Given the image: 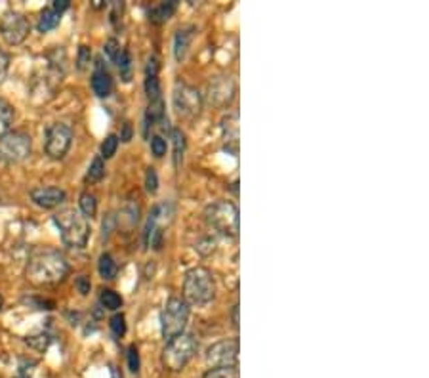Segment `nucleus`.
<instances>
[{
    "label": "nucleus",
    "instance_id": "7c9ffc66",
    "mask_svg": "<svg viewBox=\"0 0 429 378\" xmlns=\"http://www.w3.org/2000/svg\"><path fill=\"white\" fill-rule=\"evenodd\" d=\"M109 325H111V331L115 336H124L126 334V317L122 313H115Z\"/></svg>",
    "mask_w": 429,
    "mask_h": 378
},
{
    "label": "nucleus",
    "instance_id": "aec40b11",
    "mask_svg": "<svg viewBox=\"0 0 429 378\" xmlns=\"http://www.w3.org/2000/svg\"><path fill=\"white\" fill-rule=\"evenodd\" d=\"M15 119V111L12 104H8L6 100L0 97V138L4 134L12 132V125H14Z\"/></svg>",
    "mask_w": 429,
    "mask_h": 378
},
{
    "label": "nucleus",
    "instance_id": "f03ea898",
    "mask_svg": "<svg viewBox=\"0 0 429 378\" xmlns=\"http://www.w3.org/2000/svg\"><path fill=\"white\" fill-rule=\"evenodd\" d=\"M216 297V281L210 269L195 266L185 271L184 277V300L187 306L204 308Z\"/></svg>",
    "mask_w": 429,
    "mask_h": 378
},
{
    "label": "nucleus",
    "instance_id": "dca6fc26",
    "mask_svg": "<svg viewBox=\"0 0 429 378\" xmlns=\"http://www.w3.org/2000/svg\"><path fill=\"white\" fill-rule=\"evenodd\" d=\"M178 10V2L176 0H168V2H159L155 6H151L147 10L149 22L155 23V25H161V23L168 22L172 15L176 14Z\"/></svg>",
    "mask_w": 429,
    "mask_h": 378
},
{
    "label": "nucleus",
    "instance_id": "39448f33",
    "mask_svg": "<svg viewBox=\"0 0 429 378\" xmlns=\"http://www.w3.org/2000/svg\"><path fill=\"white\" fill-rule=\"evenodd\" d=\"M207 223L222 235L238 237V208L231 200H216L204 210Z\"/></svg>",
    "mask_w": 429,
    "mask_h": 378
},
{
    "label": "nucleus",
    "instance_id": "2f4dec72",
    "mask_svg": "<svg viewBox=\"0 0 429 378\" xmlns=\"http://www.w3.org/2000/svg\"><path fill=\"white\" fill-rule=\"evenodd\" d=\"M145 189L151 195H155L159 191V176H156V171L153 166H149L147 172H145Z\"/></svg>",
    "mask_w": 429,
    "mask_h": 378
},
{
    "label": "nucleus",
    "instance_id": "393cba45",
    "mask_svg": "<svg viewBox=\"0 0 429 378\" xmlns=\"http://www.w3.org/2000/svg\"><path fill=\"white\" fill-rule=\"evenodd\" d=\"M115 63H117V67H119L120 77H122L126 82L130 81V77H132V58H130V52H128L126 48L120 50V54L117 56Z\"/></svg>",
    "mask_w": 429,
    "mask_h": 378
},
{
    "label": "nucleus",
    "instance_id": "4468645a",
    "mask_svg": "<svg viewBox=\"0 0 429 378\" xmlns=\"http://www.w3.org/2000/svg\"><path fill=\"white\" fill-rule=\"evenodd\" d=\"M90 84H92V90H94V94H96L97 97L111 96L113 79L111 74H109V71H107L104 67V63H102V60H97L96 69H94V73H92V81H90Z\"/></svg>",
    "mask_w": 429,
    "mask_h": 378
},
{
    "label": "nucleus",
    "instance_id": "c756f323",
    "mask_svg": "<svg viewBox=\"0 0 429 378\" xmlns=\"http://www.w3.org/2000/svg\"><path fill=\"white\" fill-rule=\"evenodd\" d=\"M90 61H92V50H90L86 45L79 46V58H76V67H79L81 71H84V69H88V67H90Z\"/></svg>",
    "mask_w": 429,
    "mask_h": 378
},
{
    "label": "nucleus",
    "instance_id": "1a4fd4ad",
    "mask_svg": "<svg viewBox=\"0 0 429 378\" xmlns=\"http://www.w3.org/2000/svg\"><path fill=\"white\" fill-rule=\"evenodd\" d=\"M73 128L65 123H54L48 130H46V141H44V151L46 155L54 159V161H60L67 155V151L71 149L73 143Z\"/></svg>",
    "mask_w": 429,
    "mask_h": 378
},
{
    "label": "nucleus",
    "instance_id": "72a5a7b5",
    "mask_svg": "<svg viewBox=\"0 0 429 378\" xmlns=\"http://www.w3.org/2000/svg\"><path fill=\"white\" fill-rule=\"evenodd\" d=\"M27 344H31L33 348H37L38 352H44V349L48 348V344H50V336L44 333H40L38 336H29Z\"/></svg>",
    "mask_w": 429,
    "mask_h": 378
},
{
    "label": "nucleus",
    "instance_id": "4c0bfd02",
    "mask_svg": "<svg viewBox=\"0 0 429 378\" xmlns=\"http://www.w3.org/2000/svg\"><path fill=\"white\" fill-rule=\"evenodd\" d=\"M33 367H35V361H22L15 378H31V375H33Z\"/></svg>",
    "mask_w": 429,
    "mask_h": 378
},
{
    "label": "nucleus",
    "instance_id": "0eeeda50",
    "mask_svg": "<svg viewBox=\"0 0 429 378\" xmlns=\"http://www.w3.org/2000/svg\"><path fill=\"white\" fill-rule=\"evenodd\" d=\"M172 104L179 119L193 120L199 117L202 109V94L191 84L178 81L172 92Z\"/></svg>",
    "mask_w": 429,
    "mask_h": 378
},
{
    "label": "nucleus",
    "instance_id": "ddd939ff",
    "mask_svg": "<svg viewBox=\"0 0 429 378\" xmlns=\"http://www.w3.org/2000/svg\"><path fill=\"white\" fill-rule=\"evenodd\" d=\"M210 92V102L216 105L229 104L235 94V82L231 81L229 77H218L214 82H210L208 86Z\"/></svg>",
    "mask_w": 429,
    "mask_h": 378
},
{
    "label": "nucleus",
    "instance_id": "2eb2a0df",
    "mask_svg": "<svg viewBox=\"0 0 429 378\" xmlns=\"http://www.w3.org/2000/svg\"><path fill=\"white\" fill-rule=\"evenodd\" d=\"M195 33H197V29H195L193 25H185V27H179V29L176 31V35H174V58H176V61H179V63L185 60V56L189 52L193 38H195Z\"/></svg>",
    "mask_w": 429,
    "mask_h": 378
},
{
    "label": "nucleus",
    "instance_id": "c85d7f7f",
    "mask_svg": "<svg viewBox=\"0 0 429 378\" xmlns=\"http://www.w3.org/2000/svg\"><path fill=\"white\" fill-rule=\"evenodd\" d=\"M149 141H151V151H153V155H155L156 159H163V157L166 155V149H168V145H166V138L161 136V134H153Z\"/></svg>",
    "mask_w": 429,
    "mask_h": 378
},
{
    "label": "nucleus",
    "instance_id": "f8f14e48",
    "mask_svg": "<svg viewBox=\"0 0 429 378\" xmlns=\"http://www.w3.org/2000/svg\"><path fill=\"white\" fill-rule=\"evenodd\" d=\"M31 199L40 208H56L65 203L67 193L56 186H42L31 191Z\"/></svg>",
    "mask_w": 429,
    "mask_h": 378
},
{
    "label": "nucleus",
    "instance_id": "a211bd4d",
    "mask_svg": "<svg viewBox=\"0 0 429 378\" xmlns=\"http://www.w3.org/2000/svg\"><path fill=\"white\" fill-rule=\"evenodd\" d=\"M61 23V14H58L56 10H52V8L48 6L44 8L42 12H40V17H38V23H37V29L40 31V33H48V31L56 29L58 25Z\"/></svg>",
    "mask_w": 429,
    "mask_h": 378
},
{
    "label": "nucleus",
    "instance_id": "20e7f679",
    "mask_svg": "<svg viewBox=\"0 0 429 378\" xmlns=\"http://www.w3.org/2000/svg\"><path fill=\"white\" fill-rule=\"evenodd\" d=\"M199 352V342L193 334H179L166 342L163 349V365L172 372H179L187 367L195 354Z\"/></svg>",
    "mask_w": 429,
    "mask_h": 378
},
{
    "label": "nucleus",
    "instance_id": "e433bc0d",
    "mask_svg": "<svg viewBox=\"0 0 429 378\" xmlns=\"http://www.w3.org/2000/svg\"><path fill=\"white\" fill-rule=\"evenodd\" d=\"M8 69H10V56L0 50V84H2L4 79H6Z\"/></svg>",
    "mask_w": 429,
    "mask_h": 378
},
{
    "label": "nucleus",
    "instance_id": "bb28decb",
    "mask_svg": "<svg viewBox=\"0 0 429 378\" xmlns=\"http://www.w3.org/2000/svg\"><path fill=\"white\" fill-rule=\"evenodd\" d=\"M145 94H147L149 102L161 100V82H159V77H155V74L145 77Z\"/></svg>",
    "mask_w": 429,
    "mask_h": 378
},
{
    "label": "nucleus",
    "instance_id": "5701e85b",
    "mask_svg": "<svg viewBox=\"0 0 429 378\" xmlns=\"http://www.w3.org/2000/svg\"><path fill=\"white\" fill-rule=\"evenodd\" d=\"M99 302H102V306H104L105 310H109V312H117V310L122 308V297L117 294V292L111 289L102 290V294H99Z\"/></svg>",
    "mask_w": 429,
    "mask_h": 378
},
{
    "label": "nucleus",
    "instance_id": "a878e982",
    "mask_svg": "<svg viewBox=\"0 0 429 378\" xmlns=\"http://www.w3.org/2000/svg\"><path fill=\"white\" fill-rule=\"evenodd\" d=\"M202 378H241L237 367H216L208 369Z\"/></svg>",
    "mask_w": 429,
    "mask_h": 378
},
{
    "label": "nucleus",
    "instance_id": "79ce46f5",
    "mask_svg": "<svg viewBox=\"0 0 429 378\" xmlns=\"http://www.w3.org/2000/svg\"><path fill=\"white\" fill-rule=\"evenodd\" d=\"M4 308V298H2V294H0V310Z\"/></svg>",
    "mask_w": 429,
    "mask_h": 378
},
{
    "label": "nucleus",
    "instance_id": "c9c22d12",
    "mask_svg": "<svg viewBox=\"0 0 429 378\" xmlns=\"http://www.w3.org/2000/svg\"><path fill=\"white\" fill-rule=\"evenodd\" d=\"M74 285H76V289H79V292H81L82 297H86V294L90 292V289H92V283H90V279L86 277V275H81V277H76Z\"/></svg>",
    "mask_w": 429,
    "mask_h": 378
},
{
    "label": "nucleus",
    "instance_id": "473e14b6",
    "mask_svg": "<svg viewBox=\"0 0 429 378\" xmlns=\"http://www.w3.org/2000/svg\"><path fill=\"white\" fill-rule=\"evenodd\" d=\"M120 50H122V46L119 45V40H117V38H109V40H107V42H105V46H104L105 56H107V58H109L113 63H115V60H117V56L120 54Z\"/></svg>",
    "mask_w": 429,
    "mask_h": 378
},
{
    "label": "nucleus",
    "instance_id": "f257e3e1",
    "mask_svg": "<svg viewBox=\"0 0 429 378\" xmlns=\"http://www.w3.org/2000/svg\"><path fill=\"white\" fill-rule=\"evenodd\" d=\"M27 281L35 287H54L65 281L69 275L67 258L56 249L40 246L31 252L27 262Z\"/></svg>",
    "mask_w": 429,
    "mask_h": 378
},
{
    "label": "nucleus",
    "instance_id": "423d86ee",
    "mask_svg": "<svg viewBox=\"0 0 429 378\" xmlns=\"http://www.w3.org/2000/svg\"><path fill=\"white\" fill-rule=\"evenodd\" d=\"M189 312L191 310L184 298H168V302L164 304L163 312H161V333H163L164 340L170 342L172 338L184 334L187 321H189Z\"/></svg>",
    "mask_w": 429,
    "mask_h": 378
},
{
    "label": "nucleus",
    "instance_id": "58836bf2",
    "mask_svg": "<svg viewBox=\"0 0 429 378\" xmlns=\"http://www.w3.org/2000/svg\"><path fill=\"white\" fill-rule=\"evenodd\" d=\"M71 6V4H69V0H54L52 2V10H56V12H58V14H63V12H65L67 8Z\"/></svg>",
    "mask_w": 429,
    "mask_h": 378
},
{
    "label": "nucleus",
    "instance_id": "7ed1b4c3",
    "mask_svg": "<svg viewBox=\"0 0 429 378\" xmlns=\"http://www.w3.org/2000/svg\"><path fill=\"white\" fill-rule=\"evenodd\" d=\"M56 228L60 230L61 241L71 249H84L90 239V220L81 214V210L65 208L52 216Z\"/></svg>",
    "mask_w": 429,
    "mask_h": 378
},
{
    "label": "nucleus",
    "instance_id": "412c9836",
    "mask_svg": "<svg viewBox=\"0 0 429 378\" xmlns=\"http://www.w3.org/2000/svg\"><path fill=\"white\" fill-rule=\"evenodd\" d=\"M170 136H172V143H174V166L179 168L181 163H184L185 145H187V141H185V134L181 132L179 128H172Z\"/></svg>",
    "mask_w": 429,
    "mask_h": 378
},
{
    "label": "nucleus",
    "instance_id": "4be33fe9",
    "mask_svg": "<svg viewBox=\"0 0 429 378\" xmlns=\"http://www.w3.org/2000/svg\"><path fill=\"white\" fill-rule=\"evenodd\" d=\"M79 207H81V214L84 216V218H88V220H92L94 216H96L97 212V199L94 193L90 191H84L81 195V199H79Z\"/></svg>",
    "mask_w": 429,
    "mask_h": 378
},
{
    "label": "nucleus",
    "instance_id": "f704fd0d",
    "mask_svg": "<svg viewBox=\"0 0 429 378\" xmlns=\"http://www.w3.org/2000/svg\"><path fill=\"white\" fill-rule=\"evenodd\" d=\"M128 367H130V371L132 372L140 371V354H138V348H136V346H130V348H128Z\"/></svg>",
    "mask_w": 429,
    "mask_h": 378
},
{
    "label": "nucleus",
    "instance_id": "ea45409f",
    "mask_svg": "<svg viewBox=\"0 0 429 378\" xmlns=\"http://www.w3.org/2000/svg\"><path fill=\"white\" fill-rule=\"evenodd\" d=\"M119 140H122V141L132 140V126H130V123H124V132L120 134Z\"/></svg>",
    "mask_w": 429,
    "mask_h": 378
},
{
    "label": "nucleus",
    "instance_id": "6e6552de",
    "mask_svg": "<svg viewBox=\"0 0 429 378\" xmlns=\"http://www.w3.org/2000/svg\"><path fill=\"white\" fill-rule=\"evenodd\" d=\"M33 151L31 136L25 132H8L0 138V163L17 164Z\"/></svg>",
    "mask_w": 429,
    "mask_h": 378
},
{
    "label": "nucleus",
    "instance_id": "9d476101",
    "mask_svg": "<svg viewBox=\"0 0 429 378\" xmlns=\"http://www.w3.org/2000/svg\"><path fill=\"white\" fill-rule=\"evenodd\" d=\"M31 23L19 12H6L0 19V37L10 46H19L29 37Z\"/></svg>",
    "mask_w": 429,
    "mask_h": 378
},
{
    "label": "nucleus",
    "instance_id": "a19ab883",
    "mask_svg": "<svg viewBox=\"0 0 429 378\" xmlns=\"http://www.w3.org/2000/svg\"><path fill=\"white\" fill-rule=\"evenodd\" d=\"M233 326L238 329V304L233 306Z\"/></svg>",
    "mask_w": 429,
    "mask_h": 378
},
{
    "label": "nucleus",
    "instance_id": "b1692460",
    "mask_svg": "<svg viewBox=\"0 0 429 378\" xmlns=\"http://www.w3.org/2000/svg\"><path fill=\"white\" fill-rule=\"evenodd\" d=\"M105 176V163L102 157H96L94 161H92V164L88 166V172H86V182H90V184H97V182H102Z\"/></svg>",
    "mask_w": 429,
    "mask_h": 378
},
{
    "label": "nucleus",
    "instance_id": "6ab92c4d",
    "mask_svg": "<svg viewBox=\"0 0 429 378\" xmlns=\"http://www.w3.org/2000/svg\"><path fill=\"white\" fill-rule=\"evenodd\" d=\"M97 271H99V275H102L104 279H107V281H111V279L117 277V274H119V266H117V262H115V258H113L109 252H104V254L99 256Z\"/></svg>",
    "mask_w": 429,
    "mask_h": 378
},
{
    "label": "nucleus",
    "instance_id": "f3484780",
    "mask_svg": "<svg viewBox=\"0 0 429 378\" xmlns=\"http://www.w3.org/2000/svg\"><path fill=\"white\" fill-rule=\"evenodd\" d=\"M223 128V138L227 143H233V148L237 149L238 143V115L237 113H231L225 119L222 120Z\"/></svg>",
    "mask_w": 429,
    "mask_h": 378
},
{
    "label": "nucleus",
    "instance_id": "9b49d317",
    "mask_svg": "<svg viewBox=\"0 0 429 378\" xmlns=\"http://www.w3.org/2000/svg\"><path fill=\"white\" fill-rule=\"evenodd\" d=\"M207 363L210 369L216 367H237L238 338H225L212 344L207 349Z\"/></svg>",
    "mask_w": 429,
    "mask_h": 378
},
{
    "label": "nucleus",
    "instance_id": "cd10ccee",
    "mask_svg": "<svg viewBox=\"0 0 429 378\" xmlns=\"http://www.w3.org/2000/svg\"><path fill=\"white\" fill-rule=\"evenodd\" d=\"M119 141L120 140L117 134H109L104 140V143H102V159H111L117 153V149H119Z\"/></svg>",
    "mask_w": 429,
    "mask_h": 378
}]
</instances>
